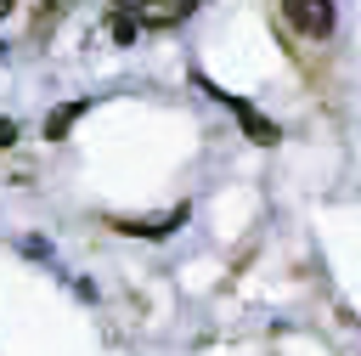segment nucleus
<instances>
[{
  "mask_svg": "<svg viewBox=\"0 0 361 356\" xmlns=\"http://www.w3.org/2000/svg\"><path fill=\"white\" fill-rule=\"evenodd\" d=\"M282 23L305 40H333L338 28V6L333 0H282Z\"/></svg>",
  "mask_w": 361,
  "mask_h": 356,
  "instance_id": "f257e3e1",
  "label": "nucleus"
},
{
  "mask_svg": "<svg viewBox=\"0 0 361 356\" xmlns=\"http://www.w3.org/2000/svg\"><path fill=\"white\" fill-rule=\"evenodd\" d=\"M197 6H203V0H135L130 17H135V28H175V23H186Z\"/></svg>",
  "mask_w": 361,
  "mask_h": 356,
  "instance_id": "f03ea898",
  "label": "nucleus"
},
{
  "mask_svg": "<svg viewBox=\"0 0 361 356\" xmlns=\"http://www.w3.org/2000/svg\"><path fill=\"white\" fill-rule=\"evenodd\" d=\"M79 0H39V28H56V17L62 11H73Z\"/></svg>",
  "mask_w": 361,
  "mask_h": 356,
  "instance_id": "7ed1b4c3",
  "label": "nucleus"
},
{
  "mask_svg": "<svg viewBox=\"0 0 361 356\" xmlns=\"http://www.w3.org/2000/svg\"><path fill=\"white\" fill-rule=\"evenodd\" d=\"M73 113H85V107H79V102H73V107H56V119L45 124V136H62V130L73 124Z\"/></svg>",
  "mask_w": 361,
  "mask_h": 356,
  "instance_id": "20e7f679",
  "label": "nucleus"
},
{
  "mask_svg": "<svg viewBox=\"0 0 361 356\" xmlns=\"http://www.w3.org/2000/svg\"><path fill=\"white\" fill-rule=\"evenodd\" d=\"M11 141H17V124H11V119H0V147H11Z\"/></svg>",
  "mask_w": 361,
  "mask_h": 356,
  "instance_id": "39448f33",
  "label": "nucleus"
},
{
  "mask_svg": "<svg viewBox=\"0 0 361 356\" xmlns=\"http://www.w3.org/2000/svg\"><path fill=\"white\" fill-rule=\"evenodd\" d=\"M11 6H17V0H0V17H6V11H11Z\"/></svg>",
  "mask_w": 361,
  "mask_h": 356,
  "instance_id": "423d86ee",
  "label": "nucleus"
}]
</instances>
